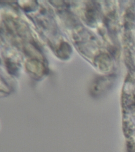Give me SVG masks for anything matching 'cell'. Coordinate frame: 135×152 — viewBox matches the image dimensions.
Wrapping results in <instances>:
<instances>
[{
    "mask_svg": "<svg viewBox=\"0 0 135 152\" xmlns=\"http://www.w3.org/2000/svg\"><path fill=\"white\" fill-rule=\"evenodd\" d=\"M114 77L112 76H107L101 77L98 78L94 83L93 87L97 88L98 92L104 91L111 87L113 83Z\"/></svg>",
    "mask_w": 135,
    "mask_h": 152,
    "instance_id": "1",
    "label": "cell"
}]
</instances>
